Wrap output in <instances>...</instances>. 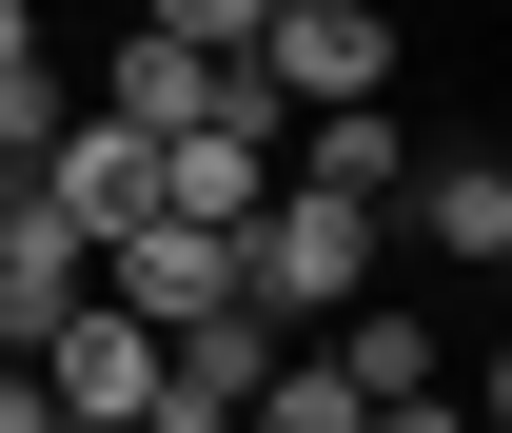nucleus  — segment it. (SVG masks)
Returning a JSON list of instances; mask_svg holds the SVG:
<instances>
[{"label":"nucleus","instance_id":"nucleus-1","mask_svg":"<svg viewBox=\"0 0 512 433\" xmlns=\"http://www.w3.org/2000/svg\"><path fill=\"white\" fill-rule=\"evenodd\" d=\"M256 99L276 119H375L394 99V20L375 0H256Z\"/></svg>","mask_w":512,"mask_h":433},{"label":"nucleus","instance_id":"nucleus-2","mask_svg":"<svg viewBox=\"0 0 512 433\" xmlns=\"http://www.w3.org/2000/svg\"><path fill=\"white\" fill-rule=\"evenodd\" d=\"M276 158H296V119H276V99H256V60H237V99H217V119L158 158V217H178V237H256Z\"/></svg>","mask_w":512,"mask_h":433},{"label":"nucleus","instance_id":"nucleus-3","mask_svg":"<svg viewBox=\"0 0 512 433\" xmlns=\"http://www.w3.org/2000/svg\"><path fill=\"white\" fill-rule=\"evenodd\" d=\"M20 197H40V217H60L79 256H119L138 217H158V158H138L119 119H60V138H40V158H20Z\"/></svg>","mask_w":512,"mask_h":433},{"label":"nucleus","instance_id":"nucleus-4","mask_svg":"<svg viewBox=\"0 0 512 433\" xmlns=\"http://www.w3.org/2000/svg\"><path fill=\"white\" fill-rule=\"evenodd\" d=\"M99 315L119 335H197V315H237V237H178V217H138L99 256Z\"/></svg>","mask_w":512,"mask_h":433},{"label":"nucleus","instance_id":"nucleus-5","mask_svg":"<svg viewBox=\"0 0 512 433\" xmlns=\"http://www.w3.org/2000/svg\"><path fill=\"white\" fill-rule=\"evenodd\" d=\"M394 217H414L453 276H493V256H512V158H493V138H453V158H414V178H394Z\"/></svg>","mask_w":512,"mask_h":433},{"label":"nucleus","instance_id":"nucleus-6","mask_svg":"<svg viewBox=\"0 0 512 433\" xmlns=\"http://www.w3.org/2000/svg\"><path fill=\"white\" fill-rule=\"evenodd\" d=\"M217 99H237V79H217V60H178V40H158V20H138L119 60H99V119H119L138 158H178V138L217 119Z\"/></svg>","mask_w":512,"mask_h":433},{"label":"nucleus","instance_id":"nucleus-7","mask_svg":"<svg viewBox=\"0 0 512 433\" xmlns=\"http://www.w3.org/2000/svg\"><path fill=\"white\" fill-rule=\"evenodd\" d=\"M335 394H355V414H394V394H453V355H434V315H414V296H355V315H335Z\"/></svg>","mask_w":512,"mask_h":433}]
</instances>
